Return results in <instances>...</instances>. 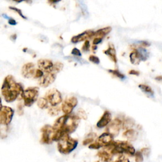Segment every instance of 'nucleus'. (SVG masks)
<instances>
[{"label": "nucleus", "instance_id": "nucleus-31", "mask_svg": "<svg viewBox=\"0 0 162 162\" xmlns=\"http://www.w3.org/2000/svg\"><path fill=\"white\" fill-rule=\"evenodd\" d=\"M9 8H10V10H11L14 11L15 12H16V13H17V14H19V15H20V17H22V19H27V17L23 14L22 11V10H21L20 9H19V8H16V7H15V6H10Z\"/></svg>", "mask_w": 162, "mask_h": 162}, {"label": "nucleus", "instance_id": "nucleus-26", "mask_svg": "<svg viewBox=\"0 0 162 162\" xmlns=\"http://www.w3.org/2000/svg\"><path fill=\"white\" fill-rule=\"evenodd\" d=\"M8 126L0 124V138L2 139L6 138L8 135Z\"/></svg>", "mask_w": 162, "mask_h": 162}, {"label": "nucleus", "instance_id": "nucleus-8", "mask_svg": "<svg viewBox=\"0 0 162 162\" xmlns=\"http://www.w3.org/2000/svg\"><path fill=\"white\" fill-rule=\"evenodd\" d=\"M78 104V100L76 97L70 96L66 98L62 103L61 108L65 115H71L73 109Z\"/></svg>", "mask_w": 162, "mask_h": 162}, {"label": "nucleus", "instance_id": "nucleus-40", "mask_svg": "<svg viewBox=\"0 0 162 162\" xmlns=\"http://www.w3.org/2000/svg\"><path fill=\"white\" fill-rule=\"evenodd\" d=\"M102 40H103L102 38H99V37H94V39H93V45L96 46L98 44L101 43L102 42Z\"/></svg>", "mask_w": 162, "mask_h": 162}, {"label": "nucleus", "instance_id": "nucleus-38", "mask_svg": "<svg viewBox=\"0 0 162 162\" xmlns=\"http://www.w3.org/2000/svg\"><path fill=\"white\" fill-rule=\"evenodd\" d=\"M71 53L72 55L76 56H81V55H82L81 51L79 50V49H77L76 48H74L73 49H72Z\"/></svg>", "mask_w": 162, "mask_h": 162}, {"label": "nucleus", "instance_id": "nucleus-37", "mask_svg": "<svg viewBox=\"0 0 162 162\" xmlns=\"http://www.w3.org/2000/svg\"><path fill=\"white\" fill-rule=\"evenodd\" d=\"M89 147L90 149H100L101 147H102V146L96 141L95 142H94V143H93L92 144H91L89 146Z\"/></svg>", "mask_w": 162, "mask_h": 162}, {"label": "nucleus", "instance_id": "nucleus-42", "mask_svg": "<svg viewBox=\"0 0 162 162\" xmlns=\"http://www.w3.org/2000/svg\"><path fill=\"white\" fill-rule=\"evenodd\" d=\"M139 71H137L135 70H131L129 72V74L130 75H132V76H138L139 75Z\"/></svg>", "mask_w": 162, "mask_h": 162}, {"label": "nucleus", "instance_id": "nucleus-13", "mask_svg": "<svg viewBox=\"0 0 162 162\" xmlns=\"http://www.w3.org/2000/svg\"><path fill=\"white\" fill-rule=\"evenodd\" d=\"M94 32L93 31H85L78 35H75L72 37L71 42L73 43H77L81 41H87L88 39L93 37Z\"/></svg>", "mask_w": 162, "mask_h": 162}, {"label": "nucleus", "instance_id": "nucleus-39", "mask_svg": "<svg viewBox=\"0 0 162 162\" xmlns=\"http://www.w3.org/2000/svg\"><path fill=\"white\" fill-rule=\"evenodd\" d=\"M141 152L142 153V154L143 155L148 156L149 155V154H150L151 151H150V149L148 148V147H144V148L141 149Z\"/></svg>", "mask_w": 162, "mask_h": 162}, {"label": "nucleus", "instance_id": "nucleus-16", "mask_svg": "<svg viewBox=\"0 0 162 162\" xmlns=\"http://www.w3.org/2000/svg\"><path fill=\"white\" fill-rule=\"evenodd\" d=\"M114 137L111 134L106 132L99 136L96 141L102 146V147H104L114 141Z\"/></svg>", "mask_w": 162, "mask_h": 162}, {"label": "nucleus", "instance_id": "nucleus-32", "mask_svg": "<svg viewBox=\"0 0 162 162\" xmlns=\"http://www.w3.org/2000/svg\"><path fill=\"white\" fill-rule=\"evenodd\" d=\"M80 119H84V120H86L88 118V115H87L86 113L85 112L84 110H83L82 109H79L77 111V115Z\"/></svg>", "mask_w": 162, "mask_h": 162}, {"label": "nucleus", "instance_id": "nucleus-30", "mask_svg": "<svg viewBox=\"0 0 162 162\" xmlns=\"http://www.w3.org/2000/svg\"><path fill=\"white\" fill-rule=\"evenodd\" d=\"M134 157L135 162H143V155L141 151L136 152L134 155Z\"/></svg>", "mask_w": 162, "mask_h": 162}, {"label": "nucleus", "instance_id": "nucleus-22", "mask_svg": "<svg viewBox=\"0 0 162 162\" xmlns=\"http://www.w3.org/2000/svg\"><path fill=\"white\" fill-rule=\"evenodd\" d=\"M139 88L144 93L146 94L150 95V96H153L154 95V92L153 89L151 88L150 86H149L148 85H146L144 84H141L139 85Z\"/></svg>", "mask_w": 162, "mask_h": 162}, {"label": "nucleus", "instance_id": "nucleus-27", "mask_svg": "<svg viewBox=\"0 0 162 162\" xmlns=\"http://www.w3.org/2000/svg\"><path fill=\"white\" fill-rule=\"evenodd\" d=\"M96 134L95 133H91L88 135V138H87L84 141H83V144L84 145H87L89 144H92L94 142V139L96 138Z\"/></svg>", "mask_w": 162, "mask_h": 162}, {"label": "nucleus", "instance_id": "nucleus-29", "mask_svg": "<svg viewBox=\"0 0 162 162\" xmlns=\"http://www.w3.org/2000/svg\"><path fill=\"white\" fill-rule=\"evenodd\" d=\"M108 72H110V73L113 75V76L120 79H123L126 78L125 76H124V75L122 74V73H120V71H118V70H108Z\"/></svg>", "mask_w": 162, "mask_h": 162}, {"label": "nucleus", "instance_id": "nucleus-45", "mask_svg": "<svg viewBox=\"0 0 162 162\" xmlns=\"http://www.w3.org/2000/svg\"><path fill=\"white\" fill-rule=\"evenodd\" d=\"M2 108H3V105H2V99L1 98H0V111H1Z\"/></svg>", "mask_w": 162, "mask_h": 162}, {"label": "nucleus", "instance_id": "nucleus-18", "mask_svg": "<svg viewBox=\"0 0 162 162\" xmlns=\"http://www.w3.org/2000/svg\"><path fill=\"white\" fill-rule=\"evenodd\" d=\"M103 53L108 56L110 59L114 62L115 64H117V53H116V50L114 46L112 44H109L108 48L106 50L103 51Z\"/></svg>", "mask_w": 162, "mask_h": 162}, {"label": "nucleus", "instance_id": "nucleus-25", "mask_svg": "<svg viewBox=\"0 0 162 162\" xmlns=\"http://www.w3.org/2000/svg\"><path fill=\"white\" fill-rule=\"evenodd\" d=\"M48 102L45 98H40L37 100V106L41 109H45L48 108Z\"/></svg>", "mask_w": 162, "mask_h": 162}, {"label": "nucleus", "instance_id": "nucleus-15", "mask_svg": "<svg viewBox=\"0 0 162 162\" xmlns=\"http://www.w3.org/2000/svg\"><path fill=\"white\" fill-rule=\"evenodd\" d=\"M111 122V114L109 111H105L101 118L98 120L96 123V126L98 128L102 129L105 127H107L110 123Z\"/></svg>", "mask_w": 162, "mask_h": 162}, {"label": "nucleus", "instance_id": "nucleus-47", "mask_svg": "<svg viewBox=\"0 0 162 162\" xmlns=\"http://www.w3.org/2000/svg\"><path fill=\"white\" fill-rule=\"evenodd\" d=\"M114 162H120V159L118 158L117 161H114Z\"/></svg>", "mask_w": 162, "mask_h": 162}, {"label": "nucleus", "instance_id": "nucleus-5", "mask_svg": "<svg viewBox=\"0 0 162 162\" xmlns=\"http://www.w3.org/2000/svg\"><path fill=\"white\" fill-rule=\"evenodd\" d=\"M149 56L146 49L140 47L138 49H134L130 54V60L132 64L138 65L141 61H146Z\"/></svg>", "mask_w": 162, "mask_h": 162}, {"label": "nucleus", "instance_id": "nucleus-6", "mask_svg": "<svg viewBox=\"0 0 162 162\" xmlns=\"http://www.w3.org/2000/svg\"><path fill=\"white\" fill-rule=\"evenodd\" d=\"M14 110L11 108L6 106H3L0 111V124L8 126L13 119Z\"/></svg>", "mask_w": 162, "mask_h": 162}, {"label": "nucleus", "instance_id": "nucleus-10", "mask_svg": "<svg viewBox=\"0 0 162 162\" xmlns=\"http://www.w3.org/2000/svg\"><path fill=\"white\" fill-rule=\"evenodd\" d=\"M123 121L118 118H115L114 120H112L106 129V132L111 134L114 137L117 135L122 128Z\"/></svg>", "mask_w": 162, "mask_h": 162}, {"label": "nucleus", "instance_id": "nucleus-43", "mask_svg": "<svg viewBox=\"0 0 162 162\" xmlns=\"http://www.w3.org/2000/svg\"><path fill=\"white\" fill-rule=\"evenodd\" d=\"M8 23L10 25H11V26H15V25L17 23V22H16V20L14 19H12V18H10L8 19Z\"/></svg>", "mask_w": 162, "mask_h": 162}, {"label": "nucleus", "instance_id": "nucleus-35", "mask_svg": "<svg viewBox=\"0 0 162 162\" xmlns=\"http://www.w3.org/2000/svg\"><path fill=\"white\" fill-rule=\"evenodd\" d=\"M90 42L89 40H87L85 41H84V44L82 45V50L84 52H87L89 50V48H90Z\"/></svg>", "mask_w": 162, "mask_h": 162}, {"label": "nucleus", "instance_id": "nucleus-2", "mask_svg": "<svg viewBox=\"0 0 162 162\" xmlns=\"http://www.w3.org/2000/svg\"><path fill=\"white\" fill-rule=\"evenodd\" d=\"M78 141L69 136V134L64 135L58 143V151L62 154H69L76 148Z\"/></svg>", "mask_w": 162, "mask_h": 162}, {"label": "nucleus", "instance_id": "nucleus-46", "mask_svg": "<svg viewBox=\"0 0 162 162\" xmlns=\"http://www.w3.org/2000/svg\"><path fill=\"white\" fill-rule=\"evenodd\" d=\"M97 49V46H95V45H93V47H92V49H93V51H95L96 49Z\"/></svg>", "mask_w": 162, "mask_h": 162}, {"label": "nucleus", "instance_id": "nucleus-14", "mask_svg": "<svg viewBox=\"0 0 162 162\" xmlns=\"http://www.w3.org/2000/svg\"><path fill=\"white\" fill-rule=\"evenodd\" d=\"M39 69L45 73H51L53 69L54 64L52 60L48 59H40L37 62Z\"/></svg>", "mask_w": 162, "mask_h": 162}, {"label": "nucleus", "instance_id": "nucleus-11", "mask_svg": "<svg viewBox=\"0 0 162 162\" xmlns=\"http://www.w3.org/2000/svg\"><path fill=\"white\" fill-rule=\"evenodd\" d=\"M35 65L31 62L24 64L22 68V75L25 78L30 79L34 77V75L35 73Z\"/></svg>", "mask_w": 162, "mask_h": 162}, {"label": "nucleus", "instance_id": "nucleus-20", "mask_svg": "<svg viewBox=\"0 0 162 162\" xmlns=\"http://www.w3.org/2000/svg\"><path fill=\"white\" fill-rule=\"evenodd\" d=\"M111 30L112 29L111 27H104V28L99 29L96 31V32H94L93 37L94 38V37H99V38L103 39L104 37H105L111 31Z\"/></svg>", "mask_w": 162, "mask_h": 162}, {"label": "nucleus", "instance_id": "nucleus-7", "mask_svg": "<svg viewBox=\"0 0 162 162\" xmlns=\"http://www.w3.org/2000/svg\"><path fill=\"white\" fill-rule=\"evenodd\" d=\"M51 106H58L62 102V97L60 92L56 89L49 90L45 94L44 97Z\"/></svg>", "mask_w": 162, "mask_h": 162}, {"label": "nucleus", "instance_id": "nucleus-36", "mask_svg": "<svg viewBox=\"0 0 162 162\" xmlns=\"http://www.w3.org/2000/svg\"><path fill=\"white\" fill-rule=\"evenodd\" d=\"M44 72L42 71L41 69H36L35 70V73L34 75V77L35 79H41L43 76H44Z\"/></svg>", "mask_w": 162, "mask_h": 162}, {"label": "nucleus", "instance_id": "nucleus-12", "mask_svg": "<svg viewBox=\"0 0 162 162\" xmlns=\"http://www.w3.org/2000/svg\"><path fill=\"white\" fill-rule=\"evenodd\" d=\"M56 74L51 73H45L44 76L39 80V84L43 88H47L48 86L53 83L56 79Z\"/></svg>", "mask_w": 162, "mask_h": 162}, {"label": "nucleus", "instance_id": "nucleus-41", "mask_svg": "<svg viewBox=\"0 0 162 162\" xmlns=\"http://www.w3.org/2000/svg\"><path fill=\"white\" fill-rule=\"evenodd\" d=\"M139 43L140 44V46L141 48L143 47H148L150 46V43H148L147 41H139Z\"/></svg>", "mask_w": 162, "mask_h": 162}, {"label": "nucleus", "instance_id": "nucleus-3", "mask_svg": "<svg viewBox=\"0 0 162 162\" xmlns=\"http://www.w3.org/2000/svg\"><path fill=\"white\" fill-rule=\"evenodd\" d=\"M39 96V88L37 87H29L24 90L21 95L24 106L31 107L37 99Z\"/></svg>", "mask_w": 162, "mask_h": 162}, {"label": "nucleus", "instance_id": "nucleus-21", "mask_svg": "<svg viewBox=\"0 0 162 162\" xmlns=\"http://www.w3.org/2000/svg\"><path fill=\"white\" fill-rule=\"evenodd\" d=\"M98 155L104 162H110L111 161L112 158H113V155H112L110 152L106 151L104 149L103 150L99 152Z\"/></svg>", "mask_w": 162, "mask_h": 162}, {"label": "nucleus", "instance_id": "nucleus-24", "mask_svg": "<svg viewBox=\"0 0 162 162\" xmlns=\"http://www.w3.org/2000/svg\"><path fill=\"white\" fill-rule=\"evenodd\" d=\"M61 110V106H51L48 107V114L51 116H56L60 114V111Z\"/></svg>", "mask_w": 162, "mask_h": 162}, {"label": "nucleus", "instance_id": "nucleus-23", "mask_svg": "<svg viewBox=\"0 0 162 162\" xmlns=\"http://www.w3.org/2000/svg\"><path fill=\"white\" fill-rule=\"evenodd\" d=\"M134 121L131 118H127L124 120L122 123V128L126 130H128L132 129V127L134 126Z\"/></svg>", "mask_w": 162, "mask_h": 162}, {"label": "nucleus", "instance_id": "nucleus-4", "mask_svg": "<svg viewBox=\"0 0 162 162\" xmlns=\"http://www.w3.org/2000/svg\"><path fill=\"white\" fill-rule=\"evenodd\" d=\"M80 118L74 115H66L62 132L66 134H70L76 131L79 126Z\"/></svg>", "mask_w": 162, "mask_h": 162}, {"label": "nucleus", "instance_id": "nucleus-1", "mask_svg": "<svg viewBox=\"0 0 162 162\" xmlns=\"http://www.w3.org/2000/svg\"><path fill=\"white\" fill-rule=\"evenodd\" d=\"M2 94L7 103H11L21 96L24 91L23 85L17 82L14 76L8 75L3 81L2 86Z\"/></svg>", "mask_w": 162, "mask_h": 162}, {"label": "nucleus", "instance_id": "nucleus-34", "mask_svg": "<svg viewBox=\"0 0 162 162\" xmlns=\"http://www.w3.org/2000/svg\"><path fill=\"white\" fill-rule=\"evenodd\" d=\"M89 60L91 62H92V63L96 65H98L99 64V63H100V60H99V58L98 56L95 55H90L89 57Z\"/></svg>", "mask_w": 162, "mask_h": 162}, {"label": "nucleus", "instance_id": "nucleus-17", "mask_svg": "<svg viewBox=\"0 0 162 162\" xmlns=\"http://www.w3.org/2000/svg\"><path fill=\"white\" fill-rule=\"evenodd\" d=\"M120 146L123 149L124 154L130 156H134L135 153V149L133 146L128 141H118Z\"/></svg>", "mask_w": 162, "mask_h": 162}, {"label": "nucleus", "instance_id": "nucleus-19", "mask_svg": "<svg viewBox=\"0 0 162 162\" xmlns=\"http://www.w3.org/2000/svg\"><path fill=\"white\" fill-rule=\"evenodd\" d=\"M123 137L130 141H134L138 137V133L134 129H130L123 133Z\"/></svg>", "mask_w": 162, "mask_h": 162}, {"label": "nucleus", "instance_id": "nucleus-28", "mask_svg": "<svg viewBox=\"0 0 162 162\" xmlns=\"http://www.w3.org/2000/svg\"><path fill=\"white\" fill-rule=\"evenodd\" d=\"M63 69H64V64L61 63V62H60V61H57V62H56V63L54 64L53 69L52 72L56 74L57 73L61 71Z\"/></svg>", "mask_w": 162, "mask_h": 162}, {"label": "nucleus", "instance_id": "nucleus-9", "mask_svg": "<svg viewBox=\"0 0 162 162\" xmlns=\"http://www.w3.org/2000/svg\"><path fill=\"white\" fill-rule=\"evenodd\" d=\"M41 143L42 144H49L53 142V136L54 134V130L53 126L49 125H45L41 129Z\"/></svg>", "mask_w": 162, "mask_h": 162}, {"label": "nucleus", "instance_id": "nucleus-33", "mask_svg": "<svg viewBox=\"0 0 162 162\" xmlns=\"http://www.w3.org/2000/svg\"><path fill=\"white\" fill-rule=\"evenodd\" d=\"M23 103L22 102H19L17 106V114L19 116H22L23 115Z\"/></svg>", "mask_w": 162, "mask_h": 162}, {"label": "nucleus", "instance_id": "nucleus-44", "mask_svg": "<svg viewBox=\"0 0 162 162\" xmlns=\"http://www.w3.org/2000/svg\"><path fill=\"white\" fill-rule=\"evenodd\" d=\"M155 79L159 82H162V76H158L155 77Z\"/></svg>", "mask_w": 162, "mask_h": 162}]
</instances>
